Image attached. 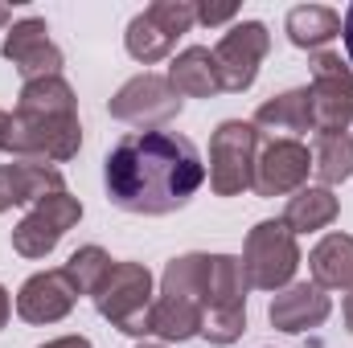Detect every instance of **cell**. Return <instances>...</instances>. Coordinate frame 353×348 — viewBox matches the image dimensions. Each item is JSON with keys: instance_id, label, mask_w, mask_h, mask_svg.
<instances>
[{"instance_id": "cell-1", "label": "cell", "mask_w": 353, "mask_h": 348, "mask_svg": "<svg viewBox=\"0 0 353 348\" xmlns=\"http://www.w3.org/2000/svg\"><path fill=\"white\" fill-rule=\"evenodd\" d=\"M205 164L193 140L176 131H128L103 160V184L111 205L144 217H165L189 205L201 188Z\"/></svg>"}, {"instance_id": "cell-2", "label": "cell", "mask_w": 353, "mask_h": 348, "mask_svg": "<svg viewBox=\"0 0 353 348\" xmlns=\"http://www.w3.org/2000/svg\"><path fill=\"white\" fill-rule=\"evenodd\" d=\"M83 148L79 111H29L17 107L0 123V152L29 164H66Z\"/></svg>"}, {"instance_id": "cell-3", "label": "cell", "mask_w": 353, "mask_h": 348, "mask_svg": "<svg viewBox=\"0 0 353 348\" xmlns=\"http://www.w3.org/2000/svg\"><path fill=\"white\" fill-rule=\"evenodd\" d=\"M201 283H205V254H181L161 274V295L152 299L148 312V336L161 340H193L205 328V303H201Z\"/></svg>"}, {"instance_id": "cell-4", "label": "cell", "mask_w": 353, "mask_h": 348, "mask_svg": "<svg viewBox=\"0 0 353 348\" xmlns=\"http://www.w3.org/2000/svg\"><path fill=\"white\" fill-rule=\"evenodd\" d=\"M247 270L243 259L230 254H205V283H201V303H205V328L201 336L210 345H234L247 332Z\"/></svg>"}, {"instance_id": "cell-5", "label": "cell", "mask_w": 353, "mask_h": 348, "mask_svg": "<svg viewBox=\"0 0 353 348\" xmlns=\"http://www.w3.org/2000/svg\"><path fill=\"white\" fill-rule=\"evenodd\" d=\"M99 316L128 332V336H148V312H152V274L140 262H111L99 287L90 291Z\"/></svg>"}, {"instance_id": "cell-6", "label": "cell", "mask_w": 353, "mask_h": 348, "mask_svg": "<svg viewBox=\"0 0 353 348\" xmlns=\"http://www.w3.org/2000/svg\"><path fill=\"white\" fill-rule=\"evenodd\" d=\"M255 164H259V127L243 119L218 123L210 140V188L218 197H239L243 188L255 184Z\"/></svg>"}, {"instance_id": "cell-7", "label": "cell", "mask_w": 353, "mask_h": 348, "mask_svg": "<svg viewBox=\"0 0 353 348\" xmlns=\"http://www.w3.org/2000/svg\"><path fill=\"white\" fill-rule=\"evenodd\" d=\"M243 270H247V283L259 287V291H283V287H292V279H296V270H300L296 234H292L283 221H259V226L247 234Z\"/></svg>"}, {"instance_id": "cell-8", "label": "cell", "mask_w": 353, "mask_h": 348, "mask_svg": "<svg viewBox=\"0 0 353 348\" xmlns=\"http://www.w3.org/2000/svg\"><path fill=\"white\" fill-rule=\"evenodd\" d=\"M193 21H197V4H189V0H157V4H148L128 25V37H123L128 41V54L136 62H144V66L169 58L176 37L189 33Z\"/></svg>"}, {"instance_id": "cell-9", "label": "cell", "mask_w": 353, "mask_h": 348, "mask_svg": "<svg viewBox=\"0 0 353 348\" xmlns=\"http://www.w3.org/2000/svg\"><path fill=\"white\" fill-rule=\"evenodd\" d=\"M79 217H83V201H79V197H70L66 188H62V193H50V197H41V201L17 221V230H12V250H17L21 259H46V254L66 238V230L79 226Z\"/></svg>"}, {"instance_id": "cell-10", "label": "cell", "mask_w": 353, "mask_h": 348, "mask_svg": "<svg viewBox=\"0 0 353 348\" xmlns=\"http://www.w3.org/2000/svg\"><path fill=\"white\" fill-rule=\"evenodd\" d=\"M312 115L321 135H341L353 123V70L341 54L321 50L312 58Z\"/></svg>"}, {"instance_id": "cell-11", "label": "cell", "mask_w": 353, "mask_h": 348, "mask_svg": "<svg viewBox=\"0 0 353 348\" xmlns=\"http://www.w3.org/2000/svg\"><path fill=\"white\" fill-rule=\"evenodd\" d=\"M267 50H271V33L263 21H239L214 50V66L222 90H247L255 83L259 66H263Z\"/></svg>"}, {"instance_id": "cell-12", "label": "cell", "mask_w": 353, "mask_h": 348, "mask_svg": "<svg viewBox=\"0 0 353 348\" xmlns=\"http://www.w3.org/2000/svg\"><path fill=\"white\" fill-rule=\"evenodd\" d=\"M107 111H111V119L152 127V123H169L176 111H181V94L161 74H136L132 83H123V87L111 94Z\"/></svg>"}, {"instance_id": "cell-13", "label": "cell", "mask_w": 353, "mask_h": 348, "mask_svg": "<svg viewBox=\"0 0 353 348\" xmlns=\"http://www.w3.org/2000/svg\"><path fill=\"white\" fill-rule=\"evenodd\" d=\"M21 74L25 83H37V78H62V50L50 41V25L41 17H25L8 29L4 37V50H0Z\"/></svg>"}, {"instance_id": "cell-14", "label": "cell", "mask_w": 353, "mask_h": 348, "mask_svg": "<svg viewBox=\"0 0 353 348\" xmlns=\"http://www.w3.org/2000/svg\"><path fill=\"white\" fill-rule=\"evenodd\" d=\"M312 173V156L300 140H271L259 152L255 164V193L259 197H283V193H300L304 180Z\"/></svg>"}, {"instance_id": "cell-15", "label": "cell", "mask_w": 353, "mask_h": 348, "mask_svg": "<svg viewBox=\"0 0 353 348\" xmlns=\"http://www.w3.org/2000/svg\"><path fill=\"white\" fill-rule=\"evenodd\" d=\"M74 303H79V291L66 270H41L25 279V287L17 291V316L25 324H58L74 312Z\"/></svg>"}, {"instance_id": "cell-16", "label": "cell", "mask_w": 353, "mask_h": 348, "mask_svg": "<svg viewBox=\"0 0 353 348\" xmlns=\"http://www.w3.org/2000/svg\"><path fill=\"white\" fill-rule=\"evenodd\" d=\"M329 312H333V303H329V295H325L316 283H292V287L275 291V299H271V307H267V316H271V324H275L279 332H308V328H321V324L329 320Z\"/></svg>"}, {"instance_id": "cell-17", "label": "cell", "mask_w": 353, "mask_h": 348, "mask_svg": "<svg viewBox=\"0 0 353 348\" xmlns=\"http://www.w3.org/2000/svg\"><path fill=\"white\" fill-rule=\"evenodd\" d=\"M50 193H62V173L54 164H0V213L12 209V205H25V201H41Z\"/></svg>"}, {"instance_id": "cell-18", "label": "cell", "mask_w": 353, "mask_h": 348, "mask_svg": "<svg viewBox=\"0 0 353 348\" xmlns=\"http://www.w3.org/2000/svg\"><path fill=\"white\" fill-rule=\"evenodd\" d=\"M312 283L321 291H350L353 287V238L350 234H329L316 242V250L308 254Z\"/></svg>"}, {"instance_id": "cell-19", "label": "cell", "mask_w": 353, "mask_h": 348, "mask_svg": "<svg viewBox=\"0 0 353 348\" xmlns=\"http://www.w3.org/2000/svg\"><path fill=\"white\" fill-rule=\"evenodd\" d=\"M255 127H263V131H316L312 90L296 87V90H283V94L267 98L255 111Z\"/></svg>"}, {"instance_id": "cell-20", "label": "cell", "mask_w": 353, "mask_h": 348, "mask_svg": "<svg viewBox=\"0 0 353 348\" xmlns=\"http://www.w3.org/2000/svg\"><path fill=\"white\" fill-rule=\"evenodd\" d=\"M169 83L185 98H210V94H218L222 78H218V66H214V50L189 45L185 54H176V62L169 66Z\"/></svg>"}, {"instance_id": "cell-21", "label": "cell", "mask_w": 353, "mask_h": 348, "mask_svg": "<svg viewBox=\"0 0 353 348\" xmlns=\"http://www.w3.org/2000/svg\"><path fill=\"white\" fill-rule=\"evenodd\" d=\"M288 37L300 50H321L333 37H341V12H333L325 4H300L288 12Z\"/></svg>"}, {"instance_id": "cell-22", "label": "cell", "mask_w": 353, "mask_h": 348, "mask_svg": "<svg viewBox=\"0 0 353 348\" xmlns=\"http://www.w3.org/2000/svg\"><path fill=\"white\" fill-rule=\"evenodd\" d=\"M337 213H341V205H337V197H333L329 188H300V193L288 201V209H283V226H288L292 234H308V230L333 226Z\"/></svg>"}, {"instance_id": "cell-23", "label": "cell", "mask_w": 353, "mask_h": 348, "mask_svg": "<svg viewBox=\"0 0 353 348\" xmlns=\"http://www.w3.org/2000/svg\"><path fill=\"white\" fill-rule=\"evenodd\" d=\"M312 168L316 176L329 184H341L353 176V140L341 131V135H316V152H312Z\"/></svg>"}, {"instance_id": "cell-24", "label": "cell", "mask_w": 353, "mask_h": 348, "mask_svg": "<svg viewBox=\"0 0 353 348\" xmlns=\"http://www.w3.org/2000/svg\"><path fill=\"white\" fill-rule=\"evenodd\" d=\"M17 107H29V111H79V98H74L66 78H37V83L21 87Z\"/></svg>"}, {"instance_id": "cell-25", "label": "cell", "mask_w": 353, "mask_h": 348, "mask_svg": "<svg viewBox=\"0 0 353 348\" xmlns=\"http://www.w3.org/2000/svg\"><path fill=\"white\" fill-rule=\"evenodd\" d=\"M107 266H111V259H107V250H103V246H79L62 270L70 274V283H74V291H79V295H90V291L99 287V279L107 274Z\"/></svg>"}, {"instance_id": "cell-26", "label": "cell", "mask_w": 353, "mask_h": 348, "mask_svg": "<svg viewBox=\"0 0 353 348\" xmlns=\"http://www.w3.org/2000/svg\"><path fill=\"white\" fill-rule=\"evenodd\" d=\"M234 17H239V4H210V0L197 4V21L201 25H226Z\"/></svg>"}, {"instance_id": "cell-27", "label": "cell", "mask_w": 353, "mask_h": 348, "mask_svg": "<svg viewBox=\"0 0 353 348\" xmlns=\"http://www.w3.org/2000/svg\"><path fill=\"white\" fill-rule=\"evenodd\" d=\"M41 348H90L87 336H62V340H50V345H41Z\"/></svg>"}, {"instance_id": "cell-28", "label": "cell", "mask_w": 353, "mask_h": 348, "mask_svg": "<svg viewBox=\"0 0 353 348\" xmlns=\"http://www.w3.org/2000/svg\"><path fill=\"white\" fill-rule=\"evenodd\" d=\"M341 37H345V50H350V62H353V4L345 8V21H341Z\"/></svg>"}, {"instance_id": "cell-29", "label": "cell", "mask_w": 353, "mask_h": 348, "mask_svg": "<svg viewBox=\"0 0 353 348\" xmlns=\"http://www.w3.org/2000/svg\"><path fill=\"white\" fill-rule=\"evenodd\" d=\"M8 312H12V299H8V291L0 287V328L8 324Z\"/></svg>"}, {"instance_id": "cell-30", "label": "cell", "mask_w": 353, "mask_h": 348, "mask_svg": "<svg viewBox=\"0 0 353 348\" xmlns=\"http://www.w3.org/2000/svg\"><path fill=\"white\" fill-rule=\"evenodd\" d=\"M345 328L353 332V287H350V295H345Z\"/></svg>"}, {"instance_id": "cell-31", "label": "cell", "mask_w": 353, "mask_h": 348, "mask_svg": "<svg viewBox=\"0 0 353 348\" xmlns=\"http://www.w3.org/2000/svg\"><path fill=\"white\" fill-rule=\"evenodd\" d=\"M4 21H8V8H4V4H0V25H4Z\"/></svg>"}, {"instance_id": "cell-32", "label": "cell", "mask_w": 353, "mask_h": 348, "mask_svg": "<svg viewBox=\"0 0 353 348\" xmlns=\"http://www.w3.org/2000/svg\"><path fill=\"white\" fill-rule=\"evenodd\" d=\"M136 348H165V345H136Z\"/></svg>"}, {"instance_id": "cell-33", "label": "cell", "mask_w": 353, "mask_h": 348, "mask_svg": "<svg viewBox=\"0 0 353 348\" xmlns=\"http://www.w3.org/2000/svg\"><path fill=\"white\" fill-rule=\"evenodd\" d=\"M0 123H4V111H0Z\"/></svg>"}]
</instances>
